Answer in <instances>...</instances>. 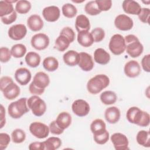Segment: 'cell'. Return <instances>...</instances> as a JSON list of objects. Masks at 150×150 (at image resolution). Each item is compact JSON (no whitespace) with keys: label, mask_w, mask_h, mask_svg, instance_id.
<instances>
[{"label":"cell","mask_w":150,"mask_h":150,"mask_svg":"<svg viewBox=\"0 0 150 150\" xmlns=\"http://www.w3.org/2000/svg\"><path fill=\"white\" fill-rule=\"evenodd\" d=\"M126 117L130 123L142 127L148 126L150 122L149 114L137 107L129 108L127 111Z\"/></svg>","instance_id":"obj_1"},{"label":"cell","mask_w":150,"mask_h":150,"mask_svg":"<svg viewBox=\"0 0 150 150\" xmlns=\"http://www.w3.org/2000/svg\"><path fill=\"white\" fill-rule=\"evenodd\" d=\"M110 84V79L105 74H97L87 82V89L92 94H97L106 88Z\"/></svg>","instance_id":"obj_2"},{"label":"cell","mask_w":150,"mask_h":150,"mask_svg":"<svg viewBox=\"0 0 150 150\" xmlns=\"http://www.w3.org/2000/svg\"><path fill=\"white\" fill-rule=\"evenodd\" d=\"M125 42V50L131 57H139L143 52L144 47L138 38L134 35H128L124 37Z\"/></svg>","instance_id":"obj_3"},{"label":"cell","mask_w":150,"mask_h":150,"mask_svg":"<svg viewBox=\"0 0 150 150\" xmlns=\"http://www.w3.org/2000/svg\"><path fill=\"white\" fill-rule=\"evenodd\" d=\"M29 111L26 97L21 98L11 103L8 107V112L11 117L14 119L20 118L23 114Z\"/></svg>","instance_id":"obj_4"},{"label":"cell","mask_w":150,"mask_h":150,"mask_svg":"<svg viewBox=\"0 0 150 150\" xmlns=\"http://www.w3.org/2000/svg\"><path fill=\"white\" fill-rule=\"evenodd\" d=\"M27 104L32 113L36 117L42 116L46 112V103L37 95L30 97L27 100Z\"/></svg>","instance_id":"obj_5"},{"label":"cell","mask_w":150,"mask_h":150,"mask_svg":"<svg viewBox=\"0 0 150 150\" xmlns=\"http://www.w3.org/2000/svg\"><path fill=\"white\" fill-rule=\"evenodd\" d=\"M109 49L115 55H120L125 50V42L124 38L120 34L114 35L110 39Z\"/></svg>","instance_id":"obj_6"},{"label":"cell","mask_w":150,"mask_h":150,"mask_svg":"<svg viewBox=\"0 0 150 150\" xmlns=\"http://www.w3.org/2000/svg\"><path fill=\"white\" fill-rule=\"evenodd\" d=\"M29 131L36 138L43 139L49 135L50 130L49 127L45 124L36 121L30 124Z\"/></svg>","instance_id":"obj_7"},{"label":"cell","mask_w":150,"mask_h":150,"mask_svg":"<svg viewBox=\"0 0 150 150\" xmlns=\"http://www.w3.org/2000/svg\"><path fill=\"white\" fill-rule=\"evenodd\" d=\"M49 38L45 33H39L33 35L31 39L30 43L32 46L38 50H42L46 49L49 45Z\"/></svg>","instance_id":"obj_8"},{"label":"cell","mask_w":150,"mask_h":150,"mask_svg":"<svg viewBox=\"0 0 150 150\" xmlns=\"http://www.w3.org/2000/svg\"><path fill=\"white\" fill-rule=\"evenodd\" d=\"M71 108L74 114L80 117L87 115L90 110L89 104L82 99L75 100L72 104Z\"/></svg>","instance_id":"obj_9"},{"label":"cell","mask_w":150,"mask_h":150,"mask_svg":"<svg viewBox=\"0 0 150 150\" xmlns=\"http://www.w3.org/2000/svg\"><path fill=\"white\" fill-rule=\"evenodd\" d=\"M114 25L118 29L127 31L132 28L134 22L132 19L128 16L125 14H120L115 18Z\"/></svg>","instance_id":"obj_10"},{"label":"cell","mask_w":150,"mask_h":150,"mask_svg":"<svg viewBox=\"0 0 150 150\" xmlns=\"http://www.w3.org/2000/svg\"><path fill=\"white\" fill-rule=\"evenodd\" d=\"M27 29L23 24L14 25L9 28L8 34L9 37L14 40H20L26 36Z\"/></svg>","instance_id":"obj_11"},{"label":"cell","mask_w":150,"mask_h":150,"mask_svg":"<svg viewBox=\"0 0 150 150\" xmlns=\"http://www.w3.org/2000/svg\"><path fill=\"white\" fill-rule=\"evenodd\" d=\"M111 141L114 148L117 150L129 149L128 139L124 134L121 133H114L111 136Z\"/></svg>","instance_id":"obj_12"},{"label":"cell","mask_w":150,"mask_h":150,"mask_svg":"<svg viewBox=\"0 0 150 150\" xmlns=\"http://www.w3.org/2000/svg\"><path fill=\"white\" fill-rule=\"evenodd\" d=\"M125 75L130 78H135L138 76L141 73V66L136 60H129L125 63L124 68Z\"/></svg>","instance_id":"obj_13"},{"label":"cell","mask_w":150,"mask_h":150,"mask_svg":"<svg viewBox=\"0 0 150 150\" xmlns=\"http://www.w3.org/2000/svg\"><path fill=\"white\" fill-rule=\"evenodd\" d=\"M42 15L46 21L53 22L59 19L60 15V11L59 8L56 6H49L43 9Z\"/></svg>","instance_id":"obj_14"},{"label":"cell","mask_w":150,"mask_h":150,"mask_svg":"<svg viewBox=\"0 0 150 150\" xmlns=\"http://www.w3.org/2000/svg\"><path fill=\"white\" fill-rule=\"evenodd\" d=\"M79 66L84 71H91L94 67V62L90 54L86 52H80L79 53Z\"/></svg>","instance_id":"obj_15"},{"label":"cell","mask_w":150,"mask_h":150,"mask_svg":"<svg viewBox=\"0 0 150 150\" xmlns=\"http://www.w3.org/2000/svg\"><path fill=\"white\" fill-rule=\"evenodd\" d=\"M32 77L30 71L25 67L18 69L15 73L16 81L22 86H25L30 81Z\"/></svg>","instance_id":"obj_16"},{"label":"cell","mask_w":150,"mask_h":150,"mask_svg":"<svg viewBox=\"0 0 150 150\" xmlns=\"http://www.w3.org/2000/svg\"><path fill=\"white\" fill-rule=\"evenodd\" d=\"M4 96L7 100H12L19 96L20 94V88L13 81L10 83L2 90Z\"/></svg>","instance_id":"obj_17"},{"label":"cell","mask_w":150,"mask_h":150,"mask_svg":"<svg viewBox=\"0 0 150 150\" xmlns=\"http://www.w3.org/2000/svg\"><path fill=\"white\" fill-rule=\"evenodd\" d=\"M122 7L124 11L128 14L138 15L141 11V5L133 0H125L122 2Z\"/></svg>","instance_id":"obj_18"},{"label":"cell","mask_w":150,"mask_h":150,"mask_svg":"<svg viewBox=\"0 0 150 150\" xmlns=\"http://www.w3.org/2000/svg\"><path fill=\"white\" fill-rule=\"evenodd\" d=\"M32 82L37 87L45 89L50 83V79L49 76L45 72L39 71L35 74Z\"/></svg>","instance_id":"obj_19"},{"label":"cell","mask_w":150,"mask_h":150,"mask_svg":"<svg viewBox=\"0 0 150 150\" xmlns=\"http://www.w3.org/2000/svg\"><path fill=\"white\" fill-rule=\"evenodd\" d=\"M104 117L106 121L110 124H115L120 118V111L115 106L108 107L105 111Z\"/></svg>","instance_id":"obj_20"},{"label":"cell","mask_w":150,"mask_h":150,"mask_svg":"<svg viewBox=\"0 0 150 150\" xmlns=\"http://www.w3.org/2000/svg\"><path fill=\"white\" fill-rule=\"evenodd\" d=\"M28 28L33 32H37L43 27V21L41 17L38 15H32L27 19Z\"/></svg>","instance_id":"obj_21"},{"label":"cell","mask_w":150,"mask_h":150,"mask_svg":"<svg viewBox=\"0 0 150 150\" xmlns=\"http://www.w3.org/2000/svg\"><path fill=\"white\" fill-rule=\"evenodd\" d=\"M110 59V54L103 48H98L94 52V60L100 64L105 65L108 64Z\"/></svg>","instance_id":"obj_22"},{"label":"cell","mask_w":150,"mask_h":150,"mask_svg":"<svg viewBox=\"0 0 150 150\" xmlns=\"http://www.w3.org/2000/svg\"><path fill=\"white\" fill-rule=\"evenodd\" d=\"M75 28L78 32L88 31L90 29V23L88 18L84 15H79L75 21Z\"/></svg>","instance_id":"obj_23"},{"label":"cell","mask_w":150,"mask_h":150,"mask_svg":"<svg viewBox=\"0 0 150 150\" xmlns=\"http://www.w3.org/2000/svg\"><path fill=\"white\" fill-rule=\"evenodd\" d=\"M79 59V53L73 50L66 52L63 56L64 63L69 66H75L78 64Z\"/></svg>","instance_id":"obj_24"},{"label":"cell","mask_w":150,"mask_h":150,"mask_svg":"<svg viewBox=\"0 0 150 150\" xmlns=\"http://www.w3.org/2000/svg\"><path fill=\"white\" fill-rule=\"evenodd\" d=\"M58 126L62 129L64 130L67 128L71 123V117L67 112H62L57 117L55 120Z\"/></svg>","instance_id":"obj_25"},{"label":"cell","mask_w":150,"mask_h":150,"mask_svg":"<svg viewBox=\"0 0 150 150\" xmlns=\"http://www.w3.org/2000/svg\"><path fill=\"white\" fill-rule=\"evenodd\" d=\"M77 41L81 46L85 47L91 46L94 43L93 36L88 31L79 32L77 35Z\"/></svg>","instance_id":"obj_26"},{"label":"cell","mask_w":150,"mask_h":150,"mask_svg":"<svg viewBox=\"0 0 150 150\" xmlns=\"http://www.w3.org/2000/svg\"><path fill=\"white\" fill-rule=\"evenodd\" d=\"M18 1H0V16L4 17L13 13L15 10L12 3Z\"/></svg>","instance_id":"obj_27"},{"label":"cell","mask_w":150,"mask_h":150,"mask_svg":"<svg viewBox=\"0 0 150 150\" xmlns=\"http://www.w3.org/2000/svg\"><path fill=\"white\" fill-rule=\"evenodd\" d=\"M26 63L30 67H36L40 63V55L34 52H28L25 58Z\"/></svg>","instance_id":"obj_28"},{"label":"cell","mask_w":150,"mask_h":150,"mask_svg":"<svg viewBox=\"0 0 150 150\" xmlns=\"http://www.w3.org/2000/svg\"><path fill=\"white\" fill-rule=\"evenodd\" d=\"M136 140L138 144L144 147L150 146V134L148 131H139L136 136Z\"/></svg>","instance_id":"obj_29"},{"label":"cell","mask_w":150,"mask_h":150,"mask_svg":"<svg viewBox=\"0 0 150 150\" xmlns=\"http://www.w3.org/2000/svg\"><path fill=\"white\" fill-rule=\"evenodd\" d=\"M100 98L104 104L111 105L116 102L117 96L115 93L112 91H105L101 94Z\"/></svg>","instance_id":"obj_30"},{"label":"cell","mask_w":150,"mask_h":150,"mask_svg":"<svg viewBox=\"0 0 150 150\" xmlns=\"http://www.w3.org/2000/svg\"><path fill=\"white\" fill-rule=\"evenodd\" d=\"M45 150H55L60 148L62 145V141L58 137H52L43 142Z\"/></svg>","instance_id":"obj_31"},{"label":"cell","mask_w":150,"mask_h":150,"mask_svg":"<svg viewBox=\"0 0 150 150\" xmlns=\"http://www.w3.org/2000/svg\"><path fill=\"white\" fill-rule=\"evenodd\" d=\"M42 64L44 69L48 71H54L59 67L58 60L52 56L46 57L43 60Z\"/></svg>","instance_id":"obj_32"},{"label":"cell","mask_w":150,"mask_h":150,"mask_svg":"<svg viewBox=\"0 0 150 150\" xmlns=\"http://www.w3.org/2000/svg\"><path fill=\"white\" fill-rule=\"evenodd\" d=\"M90 129L93 135L102 133L106 130L105 123L101 119H96L91 122Z\"/></svg>","instance_id":"obj_33"},{"label":"cell","mask_w":150,"mask_h":150,"mask_svg":"<svg viewBox=\"0 0 150 150\" xmlns=\"http://www.w3.org/2000/svg\"><path fill=\"white\" fill-rule=\"evenodd\" d=\"M69 39L62 35H60L55 40L54 48L60 52L66 50L70 44Z\"/></svg>","instance_id":"obj_34"},{"label":"cell","mask_w":150,"mask_h":150,"mask_svg":"<svg viewBox=\"0 0 150 150\" xmlns=\"http://www.w3.org/2000/svg\"><path fill=\"white\" fill-rule=\"evenodd\" d=\"M31 9V4L26 0L18 1L15 5V11L20 14H26Z\"/></svg>","instance_id":"obj_35"},{"label":"cell","mask_w":150,"mask_h":150,"mask_svg":"<svg viewBox=\"0 0 150 150\" xmlns=\"http://www.w3.org/2000/svg\"><path fill=\"white\" fill-rule=\"evenodd\" d=\"M62 11L63 15L68 18H74L77 13V10L76 6L69 3L64 4L62 8Z\"/></svg>","instance_id":"obj_36"},{"label":"cell","mask_w":150,"mask_h":150,"mask_svg":"<svg viewBox=\"0 0 150 150\" xmlns=\"http://www.w3.org/2000/svg\"><path fill=\"white\" fill-rule=\"evenodd\" d=\"M12 56L15 58H21L26 52V47L23 44H16L12 46L11 49Z\"/></svg>","instance_id":"obj_37"},{"label":"cell","mask_w":150,"mask_h":150,"mask_svg":"<svg viewBox=\"0 0 150 150\" xmlns=\"http://www.w3.org/2000/svg\"><path fill=\"white\" fill-rule=\"evenodd\" d=\"M12 140L15 144H21L26 139V134L21 129L17 128L14 129L11 134Z\"/></svg>","instance_id":"obj_38"},{"label":"cell","mask_w":150,"mask_h":150,"mask_svg":"<svg viewBox=\"0 0 150 150\" xmlns=\"http://www.w3.org/2000/svg\"><path fill=\"white\" fill-rule=\"evenodd\" d=\"M84 10L87 14L91 16L97 15L101 12L98 9L96 1L88 2L84 6Z\"/></svg>","instance_id":"obj_39"},{"label":"cell","mask_w":150,"mask_h":150,"mask_svg":"<svg viewBox=\"0 0 150 150\" xmlns=\"http://www.w3.org/2000/svg\"><path fill=\"white\" fill-rule=\"evenodd\" d=\"M94 141L99 145L105 144L109 139V132L106 129L103 132L93 135Z\"/></svg>","instance_id":"obj_40"},{"label":"cell","mask_w":150,"mask_h":150,"mask_svg":"<svg viewBox=\"0 0 150 150\" xmlns=\"http://www.w3.org/2000/svg\"><path fill=\"white\" fill-rule=\"evenodd\" d=\"M90 33L95 42L102 41L105 37V32L101 28H96L93 29Z\"/></svg>","instance_id":"obj_41"},{"label":"cell","mask_w":150,"mask_h":150,"mask_svg":"<svg viewBox=\"0 0 150 150\" xmlns=\"http://www.w3.org/2000/svg\"><path fill=\"white\" fill-rule=\"evenodd\" d=\"M11 52L6 47H1L0 49V61L2 63H6L11 58Z\"/></svg>","instance_id":"obj_42"},{"label":"cell","mask_w":150,"mask_h":150,"mask_svg":"<svg viewBox=\"0 0 150 150\" xmlns=\"http://www.w3.org/2000/svg\"><path fill=\"white\" fill-rule=\"evenodd\" d=\"M60 35H62L66 37L70 42V43H72L75 39L76 35L74 30L68 26L63 28L60 31Z\"/></svg>","instance_id":"obj_43"},{"label":"cell","mask_w":150,"mask_h":150,"mask_svg":"<svg viewBox=\"0 0 150 150\" xmlns=\"http://www.w3.org/2000/svg\"><path fill=\"white\" fill-rule=\"evenodd\" d=\"M96 2L101 12L110 10L112 6V1L111 0H96Z\"/></svg>","instance_id":"obj_44"},{"label":"cell","mask_w":150,"mask_h":150,"mask_svg":"<svg viewBox=\"0 0 150 150\" xmlns=\"http://www.w3.org/2000/svg\"><path fill=\"white\" fill-rule=\"evenodd\" d=\"M149 15H150L149 9L147 8H143L141 9V11L138 16L139 19L142 22L145 23H149Z\"/></svg>","instance_id":"obj_45"},{"label":"cell","mask_w":150,"mask_h":150,"mask_svg":"<svg viewBox=\"0 0 150 150\" xmlns=\"http://www.w3.org/2000/svg\"><path fill=\"white\" fill-rule=\"evenodd\" d=\"M11 141L9 135L6 133L0 134V149L4 150L6 149Z\"/></svg>","instance_id":"obj_46"},{"label":"cell","mask_w":150,"mask_h":150,"mask_svg":"<svg viewBox=\"0 0 150 150\" xmlns=\"http://www.w3.org/2000/svg\"><path fill=\"white\" fill-rule=\"evenodd\" d=\"M16 18H17V14H16V11H15L13 13H12L9 15L1 17V20L4 24L9 25L14 22L16 21Z\"/></svg>","instance_id":"obj_47"},{"label":"cell","mask_w":150,"mask_h":150,"mask_svg":"<svg viewBox=\"0 0 150 150\" xmlns=\"http://www.w3.org/2000/svg\"><path fill=\"white\" fill-rule=\"evenodd\" d=\"M49 130L50 132L54 135H60L62 134L64 130L61 129L58 125L57 124L56 121H53L50 123L49 125Z\"/></svg>","instance_id":"obj_48"},{"label":"cell","mask_w":150,"mask_h":150,"mask_svg":"<svg viewBox=\"0 0 150 150\" xmlns=\"http://www.w3.org/2000/svg\"><path fill=\"white\" fill-rule=\"evenodd\" d=\"M149 61H150V54H146L143 57L141 60V66L143 70L149 73L150 71L149 68Z\"/></svg>","instance_id":"obj_49"},{"label":"cell","mask_w":150,"mask_h":150,"mask_svg":"<svg viewBox=\"0 0 150 150\" xmlns=\"http://www.w3.org/2000/svg\"><path fill=\"white\" fill-rule=\"evenodd\" d=\"M45 89H42V88H38L36 86H35L33 83L32 82L29 86V92L32 94H35V95H41L42 94L44 91H45Z\"/></svg>","instance_id":"obj_50"},{"label":"cell","mask_w":150,"mask_h":150,"mask_svg":"<svg viewBox=\"0 0 150 150\" xmlns=\"http://www.w3.org/2000/svg\"><path fill=\"white\" fill-rule=\"evenodd\" d=\"M29 149L30 150H45L43 142H33L29 144Z\"/></svg>","instance_id":"obj_51"},{"label":"cell","mask_w":150,"mask_h":150,"mask_svg":"<svg viewBox=\"0 0 150 150\" xmlns=\"http://www.w3.org/2000/svg\"><path fill=\"white\" fill-rule=\"evenodd\" d=\"M13 80L11 77L9 76H3L1 78L0 80V89L2 91V90L5 88L6 86H7L10 83L12 82Z\"/></svg>","instance_id":"obj_52"},{"label":"cell","mask_w":150,"mask_h":150,"mask_svg":"<svg viewBox=\"0 0 150 150\" xmlns=\"http://www.w3.org/2000/svg\"><path fill=\"white\" fill-rule=\"evenodd\" d=\"M6 120H5V110L4 109V106L1 105V128H2L4 125L5 124Z\"/></svg>","instance_id":"obj_53"}]
</instances>
